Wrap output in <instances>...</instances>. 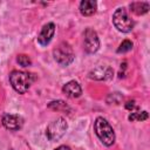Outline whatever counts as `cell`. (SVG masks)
I'll list each match as a JSON object with an SVG mask.
<instances>
[{"instance_id":"obj_1","label":"cell","mask_w":150,"mask_h":150,"mask_svg":"<svg viewBox=\"0 0 150 150\" xmlns=\"http://www.w3.org/2000/svg\"><path fill=\"white\" fill-rule=\"evenodd\" d=\"M34 80H35L34 75L28 71L13 70L9 74V82L14 88V90L18 91L19 94H25L26 91H28Z\"/></svg>"},{"instance_id":"obj_2","label":"cell","mask_w":150,"mask_h":150,"mask_svg":"<svg viewBox=\"0 0 150 150\" xmlns=\"http://www.w3.org/2000/svg\"><path fill=\"white\" fill-rule=\"evenodd\" d=\"M94 130L95 134L97 135V137L100 138V141L107 145L110 146L114 144L115 142V132L114 129L111 128V125L109 124V122L103 118V117H97L94 122Z\"/></svg>"},{"instance_id":"obj_3","label":"cell","mask_w":150,"mask_h":150,"mask_svg":"<svg viewBox=\"0 0 150 150\" xmlns=\"http://www.w3.org/2000/svg\"><path fill=\"white\" fill-rule=\"evenodd\" d=\"M112 23L122 33H128L134 28V21L128 15L124 7H120L114 12Z\"/></svg>"},{"instance_id":"obj_4","label":"cell","mask_w":150,"mask_h":150,"mask_svg":"<svg viewBox=\"0 0 150 150\" xmlns=\"http://www.w3.org/2000/svg\"><path fill=\"white\" fill-rule=\"evenodd\" d=\"M68 124L63 117H59L50 122L46 129V136L49 141H59L67 131Z\"/></svg>"},{"instance_id":"obj_5","label":"cell","mask_w":150,"mask_h":150,"mask_svg":"<svg viewBox=\"0 0 150 150\" xmlns=\"http://www.w3.org/2000/svg\"><path fill=\"white\" fill-rule=\"evenodd\" d=\"M53 55L55 61L61 66H68L74 61L73 48L67 42H61L56 48H54Z\"/></svg>"},{"instance_id":"obj_6","label":"cell","mask_w":150,"mask_h":150,"mask_svg":"<svg viewBox=\"0 0 150 150\" xmlns=\"http://www.w3.org/2000/svg\"><path fill=\"white\" fill-rule=\"evenodd\" d=\"M83 46H84V50L87 53H89V54H93V53L98 50L100 40H98V36H97V33L94 29H91V28H87L86 29Z\"/></svg>"},{"instance_id":"obj_7","label":"cell","mask_w":150,"mask_h":150,"mask_svg":"<svg viewBox=\"0 0 150 150\" xmlns=\"http://www.w3.org/2000/svg\"><path fill=\"white\" fill-rule=\"evenodd\" d=\"M23 124V120L19 115H12V114H5L2 116V125L12 131L19 130Z\"/></svg>"},{"instance_id":"obj_8","label":"cell","mask_w":150,"mask_h":150,"mask_svg":"<svg viewBox=\"0 0 150 150\" xmlns=\"http://www.w3.org/2000/svg\"><path fill=\"white\" fill-rule=\"evenodd\" d=\"M54 33H55V25L53 22L46 23L42 27V29H41V32H40V34L38 36L39 43L41 46H47L52 41V39L54 36Z\"/></svg>"},{"instance_id":"obj_9","label":"cell","mask_w":150,"mask_h":150,"mask_svg":"<svg viewBox=\"0 0 150 150\" xmlns=\"http://www.w3.org/2000/svg\"><path fill=\"white\" fill-rule=\"evenodd\" d=\"M62 91L66 94V96L70 97V98H76L80 97L82 94V89L81 86L79 84V82L76 81H69L68 83H66L62 87Z\"/></svg>"},{"instance_id":"obj_10","label":"cell","mask_w":150,"mask_h":150,"mask_svg":"<svg viewBox=\"0 0 150 150\" xmlns=\"http://www.w3.org/2000/svg\"><path fill=\"white\" fill-rule=\"evenodd\" d=\"M97 4L93 0H83L80 2V13L84 16H90L96 12Z\"/></svg>"},{"instance_id":"obj_11","label":"cell","mask_w":150,"mask_h":150,"mask_svg":"<svg viewBox=\"0 0 150 150\" xmlns=\"http://www.w3.org/2000/svg\"><path fill=\"white\" fill-rule=\"evenodd\" d=\"M149 2H132L130 4V11L136 15H143L149 11Z\"/></svg>"},{"instance_id":"obj_12","label":"cell","mask_w":150,"mask_h":150,"mask_svg":"<svg viewBox=\"0 0 150 150\" xmlns=\"http://www.w3.org/2000/svg\"><path fill=\"white\" fill-rule=\"evenodd\" d=\"M148 117H149L148 112H146L145 110H143V111H135V112H131L128 118H129V121L135 122V121H145V120H148Z\"/></svg>"},{"instance_id":"obj_13","label":"cell","mask_w":150,"mask_h":150,"mask_svg":"<svg viewBox=\"0 0 150 150\" xmlns=\"http://www.w3.org/2000/svg\"><path fill=\"white\" fill-rule=\"evenodd\" d=\"M48 108L54 109V110H59V111H66V110H70L69 107L63 102V101H53L48 104Z\"/></svg>"},{"instance_id":"obj_14","label":"cell","mask_w":150,"mask_h":150,"mask_svg":"<svg viewBox=\"0 0 150 150\" xmlns=\"http://www.w3.org/2000/svg\"><path fill=\"white\" fill-rule=\"evenodd\" d=\"M131 48H132V42L130 40H124L117 48V53H127V52L131 50Z\"/></svg>"},{"instance_id":"obj_15","label":"cell","mask_w":150,"mask_h":150,"mask_svg":"<svg viewBox=\"0 0 150 150\" xmlns=\"http://www.w3.org/2000/svg\"><path fill=\"white\" fill-rule=\"evenodd\" d=\"M16 61H18V63H19L20 66H22V67H28V66H30V63H32L30 59H29L27 55H25V54L18 55Z\"/></svg>"},{"instance_id":"obj_16","label":"cell","mask_w":150,"mask_h":150,"mask_svg":"<svg viewBox=\"0 0 150 150\" xmlns=\"http://www.w3.org/2000/svg\"><path fill=\"white\" fill-rule=\"evenodd\" d=\"M125 108L130 110V109H135V108H137V107H136V104H135V101H129V102H127Z\"/></svg>"},{"instance_id":"obj_17","label":"cell","mask_w":150,"mask_h":150,"mask_svg":"<svg viewBox=\"0 0 150 150\" xmlns=\"http://www.w3.org/2000/svg\"><path fill=\"white\" fill-rule=\"evenodd\" d=\"M54 150H71L68 145H60L59 148H56V149H54Z\"/></svg>"}]
</instances>
